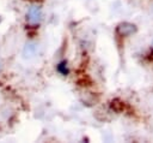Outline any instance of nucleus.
<instances>
[{
    "instance_id": "f257e3e1",
    "label": "nucleus",
    "mask_w": 153,
    "mask_h": 143,
    "mask_svg": "<svg viewBox=\"0 0 153 143\" xmlns=\"http://www.w3.org/2000/svg\"><path fill=\"white\" fill-rule=\"evenodd\" d=\"M42 8L38 5H32L26 12V20L30 25H37L42 20Z\"/></svg>"
},
{
    "instance_id": "f03ea898",
    "label": "nucleus",
    "mask_w": 153,
    "mask_h": 143,
    "mask_svg": "<svg viewBox=\"0 0 153 143\" xmlns=\"http://www.w3.org/2000/svg\"><path fill=\"white\" fill-rule=\"evenodd\" d=\"M136 26L131 23H128V22H124V23H121L117 25V34L121 35V36H129V35H133L134 32H136Z\"/></svg>"
},
{
    "instance_id": "7ed1b4c3",
    "label": "nucleus",
    "mask_w": 153,
    "mask_h": 143,
    "mask_svg": "<svg viewBox=\"0 0 153 143\" xmlns=\"http://www.w3.org/2000/svg\"><path fill=\"white\" fill-rule=\"evenodd\" d=\"M111 107H112V109H114L115 112H122V111H124L126 105H124V102H122L121 100L115 99V100L111 101Z\"/></svg>"
},
{
    "instance_id": "20e7f679",
    "label": "nucleus",
    "mask_w": 153,
    "mask_h": 143,
    "mask_svg": "<svg viewBox=\"0 0 153 143\" xmlns=\"http://www.w3.org/2000/svg\"><path fill=\"white\" fill-rule=\"evenodd\" d=\"M36 44H26V47H25V49H24V54H25V56H31V55H33L35 54V52H36Z\"/></svg>"
},
{
    "instance_id": "39448f33",
    "label": "nucleus",
    "mask_w": 153,
    "mask_h": 143,
    "mask_svg": "<svg viewBox=\"0 0 153 143\" xmlns=\"http://www.w3.org/2000/svg\"><path fill=\"white\" fill-rule=\"evenodd\" d=\"M57 71L60 72V73H62V75H67L68 73V68H67V62L66 61H62V62H60L59 65H57Z\"/></svg>"
},
{
    "instance_id": "423d86ee",
    "label": "nucleus",
    "mask_w": 153,
    "mask_h": 143,
    "mask_svg": "<svg viewBox=\"0 0 153 143\" xmlns=\"http://www.w3.org/2000/svg\"><path fill=\"white\" fill-rule=\"evenodd\" d=\"M0 70H1V61H0Z\"/></svg>"
},
{
    "instance_id": "0eeeda50",
    "label": "nucleus",
    "mask_w": 153,
    "mask_h": 143,
    "mask_svg": "<svg viewBox=\"0 0 153 143\" xmlns=\"http://www.w3.org/2000/svg\"><path fill=\"white\" fill-rule=\"evenodd\" d=\"M152 47H153V41H152Z\"/></svg>"
}]
</instances>
